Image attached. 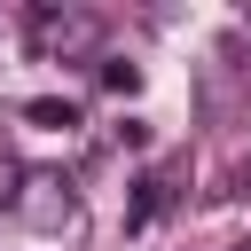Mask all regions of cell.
I'll list each match as a JSON object with an SVG mask.
<instances>
[{
  "instance_id": "6da1fadb",
  "label": "cell",
  "mask_w": 251,
  "mask_h": 251,
  "mask_svg": "<svg viewBox=\"0 0 251 251\" xmlns=\"http://www.w3.org/2000/svg\"><path fill=\"white\" fill-rule=\"evenodd\" d=\"M24 24H31V47L55 55V63H63V55H86V47L102 39V24H94L86 8H31Z\"/></svg>"
},
{
  "instance_id": "7a4b0ae2",
  "label": "cell",
  "mask_w": 251,
  "mask_h": 251,
  "mask_svg": "<svg viewBox=\"0 0 251 251\" xmlns=\"http://www.w3.org/2000/svg\"><path fill=\"white\" fill-rule=\"evenodd\" d=\"M24 220H31V227H55V220H71V188H63V180H31V196H24Z\"/></svg>"
},
{
  "instance_id": "3957f363",
  "label": "cell",
  "mask_w": 251,
  "mask_h": 251,
  "mask_svg": "<svg viewBox=\"0 0 251 251\" xmlns=\"http://www.w3.org/2000/svg\"><path fill=\"white\" fill-rule=\"evenodd\" d=\"M24 118H31V126H47V133H71V126H78V102H71V94H31V102H24Z\"/></svg>"
},
{
  "instance_id": "277c9868",
  "label": "cell",
  "mask_w": 251,
  "mask_h": 251,
  "mask_svg": "<svg viewBox=\"0 0 251 251\" xmlns=\"http://www.w3.org/2000/svg\"><path fill=\"white\" fill-rule=\"evenodd\" d=\"M102 86H110V94H141V63L110 55V63H102Z\"/></svg>"
}]
</instances>
